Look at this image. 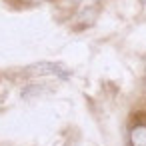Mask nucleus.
I'll list each match as a JSON object with an SVG mask.
<instances>
[{
    "label": "nucleus",
    "mask_w": 146,
    "mask_h": 146,
    "mask_svg": "<svg viewBox=\"0 0 146 146\" xmlns=\"http://www.w3.org/2000/svg\"><path fill=\"white\" fill-rule=\"evenodd\" d=\"M130 144L132 146H146V124H136L130 128Z\"/></svg>",
    "instance_id": "nucleus-1"
}]
</instances>
